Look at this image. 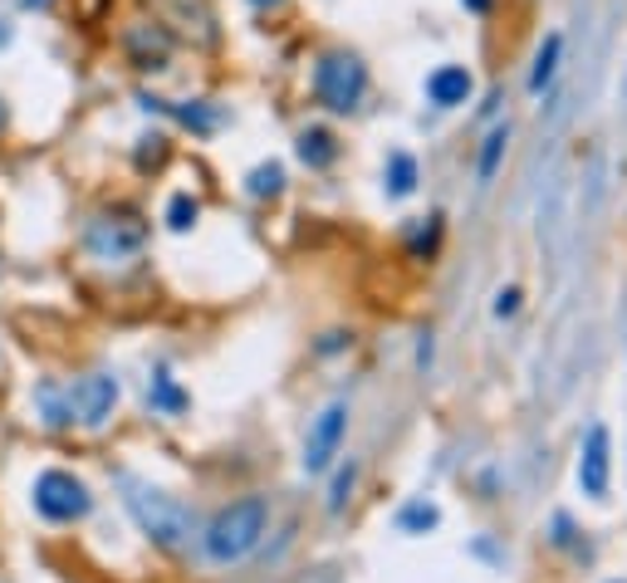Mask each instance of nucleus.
<instances>
[{"label":"nucleus","mask_w":627,"mask_h":583,"mask_svg":"<svg viewBox=\"0 0 627 583\" xmlns=\"http://www.w3.org/2000/svg\"><path fill=\"white\" fill-rule=\"evenodd\" d=\"M270 534V505L260 495H245V500L225 505L211 524H206L201 544H206V559L211 563H241L260 549V539Z\"/></svg>","instance_id":"nucleus-1"},{"label":"nucleus","mask_w":627,"mask_h":583,"mask_svg":"<svg viewBox=\"0 0 627 583\" xmlns=\"http://www.w3.org/2000/svg\"><path fill=\"white\" fill-rule=\"evenodd\" d=\"M123 500H127V514L137 520V530L147 534L152 544H162V549H182V544H192V510H186L176 495L157 491V485H143L127 475L123 481Z\"/></svg>","instance_id":"nucleus-2"},{"label":"nucleus","mask_w":627,"mask_h":583,"mask_svg":"<svg viewBox=\"0 0 627 583\" xmlns=\"http://www.w3.org/2000/svg\"><path fill=\"white\" fill-rule=\"evenodd\" d=\"M362 89H368V70L353 54H323L314 64V94H319L323 109L353 113L362 103Z\"/></svg>","instance_id":"nucleus-3"},{"label":"nucleus","mask_w":627,"mask_h":583,"mask_svg":"<svg viewBox=\"0 0 627 583\" xmlns=\"http://www.w3.org/2000/svg\"><path fill=\"white\" fill-rule=\"evenodd\" d=\"M147 246V221L137 211H103V216L88 226V256L118 265V260H133Z\"/></svg>","instance_id":"nucleus-4"},{"label":"nucleus","mask_w":627,"mask_h":583,"mask_svg":"<svg viewBox=\"0 0 627 583\" xmlns=\"http://www.w3.org/2000/svg\"><path fill=\"white\" fill-rule=\"evenodd\" d=\"M88 505H94V495H88V485L78 481V475H69V471H39L35 475V510L45 514V520L74 524L88 514Z\"/></svg>","instance_id":"nucleus-5"},{"label":"nucleus","mask_w":627,"mask_h":583,"mask_svg":"<svg viewBox=\"0 0 627 583\" xmlns=\"http://www.w3.org/2000/svg\"><path fill=\"white\" fill-rule=\"evenodd\" d=\"M343 432H348V407L329 402L309 426V442H304V471L309 475L329 471L333 456H339V446H343Z\"/></svg>","instance_id":"nucleus-6"},{"label":"nucleus","mask_w":627,"mask_h":583,"mask_svg":"<svg viewBox=\"0 0 627 583\" xmlns=\"http://www.w3.org/2000/svg\"><path fill=\"white\" fill-rule=\"evenodd\" d=\"M69 407H74V422L84 426H103L118 407V377L108 373H88L69 387Z\"/></svg>","instance_id":"nucleus-7"},{"label":"nucleus","mask_w":627,"mask_h":583,"mask_svg":"<svg viewBox=\"0 0 627 583\" xmlns=\"http://www.w3.org/2000/svg\"><path fill=\"white\" fill-rule=\"evenodd\" d=\"M607 471H613V436H607L603 422H593V426H588V436H583V456H578V485H583V495L603 500V495H607Z\"/></svg>","instance_id":"nucleus-8"},{"label":"nucleus","mask_w":627,"mask_h":583,"mask_svg":"<svg viewBox=\"0 0 627 583\" xmlns=\"http://www.w3.org/2000/svg\"><path fill=\"white\" fill-rule=\"evenodd\" d=\"M427 99L437 103V109H456V103L470 99V74L460 70V64H446V70H437L427 79Z\"/></svg>","instance_id":"nucleus-9"},{"label":"nucleus","mask_w":627,"mask_h":583,"mask_svg":"<svg viewBox=\"0 0 627 583\" xmlns=\"http://www.w3.org/2000/svg\"><path fill=\"white\" fill-rule=\"evenodd\" d=\"M127 54L137 70H167V35L152 25H137V30H127Z\"/></svg>","instance_id":"nucleus-10"},{"label":"nucleus","mask_w":627,"mask_h":583,"mask_svg":"<svg viewBox=\"0 0 627 583\" xmlns=\"http://www.w3.org/2000/svg\"><path fill=\"white\" fill-rule=\"evenodd\" d=\"M299 158H304V168H329V162L339 158V142H333L329 128H304L299 133Z\"/></svg>","instance_id":"nucleus-11"},{"label":"nucleus","mask_w":627,"mask_h":583,"mask_svg":"<svg viewBox=\"0 0 627 583\" xmlns=\"http://www.w3.org/2000/svg\"><path fill=\"white\" fill-rule=\"evenodd\" d=\"M411 187H417V162H411L407 152H392L388 158V191L392 197H411Z\"/></svg>","instance_id":"nucleus-12"},{"label":"nucleus","mask_w":627,"mask_h":583,"mask_svg":"<svg viewBox=\"0 0 627 583\" xmlns=\"http://www.w3.org/2000/svg\"><path fill=\"white\" fill-rule=\"evenodd\" d=\"M147 402L162 407V412H182V407H186V393H182V387H176L167 373H157L152 383H147Z\"/></svg>","instance_id":"nucleus-13"},{"label":"nucleus","mask_w":627,"mask_h":583,"mask_svg":"<svg viewBox=\"0 0 627 583\" xmlns=\"http://www.w3.org/2000/svg\"><path fill=\"white\" fill-rule=\"evenodd\" d=\"M441 514H437V505H427V500H411V505H402V514H397V524L407 534H421V530H431Z\"/></svg>","instance_id":"nucleus-14"},{"label":"nucleus","mask_w":627,"mask_h":583,"mask_svg":"<svg viewBox=\"0 0 627 583\" xmlns=\"http://www.w3.org/2000/svg\"><path fill=\"white\" fill-rule=\"evenodd\" d=\"M280 187H284V168L280 162H265V168H255L250 172V197H280Z\"/></svg>","instance_id":"nucleus-15"},{"label":"nucleus","mask_w":627,"mask_h":583,"mask_svg":"<svg viewBox=\"0 0 627 583\" xmlns=\"http://www.w3.org/2000/svg\"><path fill=\"white\" fill-rule=\"evenodd\" d=\"M196 216H201V207H196V197H186V191H176V197L167 201V226L172 231H192Z\"/></svg>","instance_id":"nucleus-16"},{"label":"nucleus","mask_w":627,"mask_h":583,"mask_svg":"<svg viewBox=\"0 0 627 583\" xmlns=\"http://www.w3.org/2000/svg\"><path fill=\"white\" fill-rule=\"evenodd\" d=\"M505 142H509V133L505 128H495V133H490V138H485V148H480V182H490V177H495V168H500V158H505Z\"/></svg>","instance_id":"nucleus-17"},{"label":"nucleus","mask_w":627,"mask_h":583,"mask_svg":"<svg viewBox=\"0 0 627 583\" xmlns=\"http://www.w3.org/2000/svg\"><path fill=\"white\" fill-rule=\"evenodd\" d=\"M554 64H558V35H549L544 40V50H539V60H534V74H529V89H544L549 79H554Z\"/></svg>","instance_id":"nucleus-18"},{"label":"nucleus","mask_w":627,"mask_h":583,"mask_svg":"<svg viewBox=\"0 0 627 583\" xmlns=\"http://www.w3.org/2000/svg\"><path fill=\"white\" fill-rule=\"evenodd\" d=\"M353 481H358V466H343L339 475H333V485H329V510H343V500H348V491H353Z\"/></svg>","instance_id":"nucleus-19"},{"label":"nucleus","mask_w":627,"mask_h":583,"mask_svg":"<svg viewBox=\"0 0 627 583\" xmlns=\"http://www.w3.org/2000/svg\"><path fill=\"white\" fill-rule=\"evenodd\" d=\"M515 305H519V289H500V299H495V319L515 314Z\"/></svg>","instance_id":"nucleus-20"},{"label":"nucleus","mask_w":627,"mask_h":583,"mask_svg":"<svg viewBox=\"0 0 627 583\" xmlns=\"http://www.w3.org/2000/svg\"><path fill=\"white\" fill-rule=\"evenodd\" d=\"M470 11H490V0H466Z\"/></svg>","instance_id":"nucleus-21"},{"label":"nucleus","mask_w":627,"mask_h":583,"mask_svg":"<svg viewBox=\"0 0 627 583\" xmlns=\"http://www.w3.org/2000/svg\"><path fill=\"white\" fill-rule=\"evenodd\" d=\"M250 5H260V11H265V5H280V0H250Z\"/></svg>","instance_id":"nucleus-22"},{"label":"nucleus","mask_w":627,"mask_h":583,"mask_svg":"<svg viewBox=\"0 0 627 583\" xmlns=\"http://www.w3.org/2000/svg\"><path fill=\"white\" fill-rule=\"evenodd\" d=\"M0 128H5V103H0Z\"/></svg>","instance_id":"nucleus-23"},{"label":"nucleus","mask_w":627,"mask_h":583,"mask_svg":"<svg viewBox=\"0 0 627 583\" xmlns=\"http://www.w3.org/2000/svg\"><path fill=\"white\" fill-rule=\"evenodd\" d=\"M25 5H49V0H25Z\"/></svg>","instance_id":"nucleus-24"}]
</instances>
